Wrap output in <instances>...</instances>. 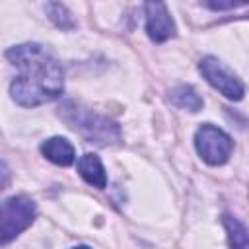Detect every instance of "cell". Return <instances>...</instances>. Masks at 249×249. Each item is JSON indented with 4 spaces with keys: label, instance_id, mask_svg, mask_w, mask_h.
<instances>
[{
    "label": "cell",
    "instance_id": "obj_10",
    "mask_svg": "<svg viewBox=\"0 0 249 249\" xmlns=\"http://www.w3.org/2000/svg\"><path fill=\"white\" fill-rule=\"evenodd\" d=\"M224 224H226V230H228L231 249H247V228L233 216H226Z\"/></svg>",
    "mask_w": 249,
    "mask_h": 249
},
{
    "label": "cell",
    "instance_id": "obj_14",
    "mask_svg": "<svg viewBox=\"0 0 249 249\" xmlns=\"http://www.w3.org/2000/svg\"><path fill=\"white\" fill-rule=\"evenodd\" d=\"M72 249H91V247H88V245H78V247H72Z\"/></svg>",
    "mask_w": 249,
    "mask_h": 249
},
{
    "label": "cell",
    "instance_id": "obj_4",
    "mask_svg": "<svg viewBox=\"0 0 249 249\" xmlns=\"http://www.w3.org/2000/svg\"><path fill=\"white\" fill-rule=\"evenodd\" d=\"M195 146H196L198 156L206 163H210V165H222L231 156L233 140L222 128H218V126H214L210 123H204V124H200L196 128Z\"/></svg>",
    "mask_w": 249,
    "mask_h": 249
},
{
    "label": "cell",
    "instance_id": "obj_3",
    "mask_svg": "<svg viewBox=\"0 0 249 249\" xmlns=\"http://www.w3.org/2000/svg\"><path fill=\"white\" fill-rule=\"evenodd\" d=\"M37 216L35 202L25 195H16L0 202V245L14 241Z\"/></svg>",
    "mask_w": 249,
    "mask_h": 249
},
{
    "label": "cell",
    "instance_id": "obj_9",
    "mask_svg": "<svg viewBox=\"0 0 249 249\" xmlns=\"http://www.w3.org/2000/svg\"><path fill=\"white\" fill-rule=\"evenodd\" d=\"M169 101L179 107V109H187V111H200L204 101L202 97L196 93V89L193 86H187V84H179L175 86L171 91H169Z\"/></svg>",
    "mask_w": 249,
    "mask_h": 249
},
{
    "label": "cell",
    "instance_id": "obj_12",
    "mask_svg": "<svg viewBox=\"0 0 249 249\" xmlns=\"http://www.w3.org/2000/svg\"><path fill=\"white\" fill-rule=\"evenodd\" d=\"M206 8L210 10H230V8H235V6H243V4H233V2H228V4H220V2H208L204 4Z\"/></svg>",
    "mask_w": 249,
    "mask_h": 249
},
{
    "label": "cell",
    "instance_id": "obj_1",
    "mask_svg": "<svg viewBox=\"0 0 249 249\" xmlns=\"http://www.w3.org/2000/svg\"><path fill=\"white\" fill-rule=\"evenodd\" d=\"M6 58L19 68V74L10 84V95L18 105L37 107L56 99L62 93V68L45 45H16L6 51Z\"/></svg>",
    "mask_w": 249,
    "mask_h": 249
},
{
    "label": "cell",
    "instance_id": "obj_2",
    "mask_svg": "<svg viewBox=\"0 0 249 249\" xmlns=\"http://www.w3.org/2000/svg\"><path fill=\"white\" fill-rule=\"evenodd\" d=\"M60 117L68 123L70 128L80 132L88 142H95L99 146L115 144L121 140V128L109 117L95 113L89 107H84L76 101H66L60 107Z\"/></svg>",
    "mask_w": 249,
    "mask_h": 249
},
{
    "label": "cell",
    "instance_id": "obj_6",
    "mask_svg": "<svg viewBox=\"0 0 249 249\" xmlns=\"http://www.w3.org/2000/svg\"><path fill=\"white\" fill-rule=\"evenodd\" d=\"M146 33L154 43H163L175 35L173 18L163 2H146Z\"/></svg>",
    "mask_w": 249,
    "mask_h": 249
},
{
    "label": "cell",
    "instance_id": "obj_8",
    "mask_svg": "<svg viewBox=\"0 0 249 249\" xmlns=\"http://www.w3.org/2000/svg\"><path fill=\"white\" fill-rule=\"evenodd\" d=\"M78 173L86 183H89L95 189H105L107 187V173L101 163V160L95 154H84L78 160Z\"/></svg>",
    "mask_w": 249,
    "mask_h": 249
},
{
    "label": "cell",
    "instance_id": "obj_11",
    "mask_svg": "<svg viewBox=\"0 0 249 249\" xmlns=\"http://www.w3.org/2000/svg\"><path fill=\"white\" fill-rule=\"evenodd\" d=\"M47 14L58 29H74L76 27V21H74L70 10L60 2H49L47 4Z\"/></svg>",
    "mask_w": 249,
    "mask_h": 249
},
{
    "label": "cell",
    "instance_id": "obj_5",
    "mask_svg": "<svg viewBox=\"0 0 249 249\" xmlns=\"http://www.w3.org/2000/svg\"><path fill=\"white\" fill-rule=\"evenodd\" d=\"M198 70L206 78V82L212 88H216L222 95H226L228 99H233V101L243 99V95H245L243 82L216 56H204L198 62Z\"/></svg>",
    "mask_w": 249,
    "mask_h": 249
},
{
    "label": "cell",
    "instance_id": "obj_7",
    "mask_svg": "<svg viewBox=\"0 0 249 249\" xmlns=\"http://www.w3.org/2000/svg\"><path fill=\"white\" fill-rule=\"evenodd\" d=\"M41 154H43L49 161H53V163H56V165H62V167L74 163V160H76L74 146H72L66 138H62V136L47 138V140L41 144Z\"/></svg>",
    "mask_w": 249,
    "mask_h": 249
},
{
    "label": "cell",
    "instance_id": "obj_13",
    "mask_svg": "<svg viewBox=\"0 0 249 249\" xmlns=\"http://www.w3.org/2000/svg\"><path fill=\"white\" fill-rule=\"evenodd\" d=\"M8 181H10V169L6 167L4 161H0V189H4Z\"/></svg>",
    "mask_w": 249,
    "mask_h": 249
}]
</instances>
